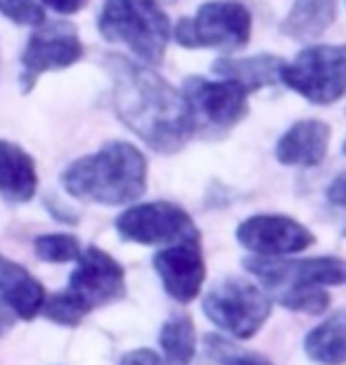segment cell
<instances>
[{
	"label": "cell",
	"mask_w": 346,
	"mask_h": 365,
	"mask_svg": "<svg viewBox=\"0 0 346 365\" xmlns=\"http://www.w3.org/2000/svg\"><path fill=\"white\" fill-rule=\"evenodd\" d=\"M105 67L114 83L116 114L140 140L161 155L185 148L197 130L185 95L126 57H107Z\"/></svg>",
	"instance_id": "obj_1"
},
{
	"label": "cell",
	"mask_w": 346,
	"mask_h": 365,
	"mask_svg": "<svg viewBox=\"0 0 346 365\" xmlns=\"http://www.w3.org/2000/svg\"><path fill=\"white\" fill-rule=\"evenodd\" d=\"M62 182L76 200L116 207L143 197L147 162L131 143H109L95 155L76 159L62 173Z\"/></svg>",
	"instance_id": "obj_2"
},
{
	"label": "cell",
	"mask_w": 346,
	"mask_h": 365,
	"mask_svg": "<svg viewBox=\"0 0 346 365\" xmlns=\"http://www.w3.org/2000/svg\"><path fill=\"white\" fill-rule=\"evenodd\" d=\"M245 268L266 287V294L273 297L285 309L320 316L327 311L330 294L325 287H337L344 282L346 266L337 257L318 259H245Z\"/></svg>",
	"instance_id": "obj_3"
},
{
	"label": "cell",
	"mask_w": 346,
	"mask_h": 365,
	"mask_svg": "<svg viewBox=\"0 0 346 365\" xmlns=\"http://www.w3.org/2000/svg\"><path fill=\"white\" fill-rule=\"evenodd\" d=\"M76 261L78 266L69 277L67 289L57 292L50 299L46 297L41 309L43 316L55 325L76 327L88 313L119 302L126 294L123 268L105 250L88 247L78 254Z\"/></svg>",
	"instance_id": "obj_4"
},
{
	"label": "cell",
	"mask_w": 346,
	"mask_h": 365,
	"mask_svg": "<svg viewBox=\"0 0 346 365\" xmlns=\"http://www.w3.org/2000/svg\"><path fill=\"white\" fill-rule=\"evenodd\" d=\"M98 29L109 43L131 48L152 67L164 60L171 36V24L157 0H105L98 14Z\"/></svg>",
	"instance_id": "obj_5"
},
{
	"label": "cell",
	"mask_w": 346,
	"mask_h": 365,
	"mask_svg": "<svg viewBox=\"0 0 346 365\" xmlns=\"http://www.w3.org/2000/svg\"><path fill=\"white\" fill-rule=\"evenodd\" d=\"M204 316L235 339H252L270 318L273 302L247 277H223L202 302Z\"/></svg>",
	"instance_id": "obj_6"
},
{
	"label": "cell",
	"mask_w": 346,
	"mask_h": 365,
	"mask_svg": "<svg viewBox=\"0 0 346 365\" xmlns=\"http://www.w3.org/2000/svg\"><path fill=\"white\" fill-rule=\"evenodd\" d=\"M173 38L185 48H245L252 38V14L238 0H211L195 12V17L175 24Z\"/></svg>",
	"instance_id": "obj_7"
},
{
	"label": "cell",
	"mask_w": 346,
	"mask_h": 365,
	"mask_svg": "<svg viewBox=\"0 0 346 365\" xmlns=\"http://www.w3.org/2000/svg\"><path fill=\"white\" fill-rule=\"evenodd\" d=\"M346 62L342 46L306 48L292 64L280 69V81L315 105H332L346 88Z\"/></svg>",
	"instance_id": "obj_8"
},
{
	"label": "cell",
	"mask_w": 346,
	"mask_h": 365,
	"mask_svg": "<svg viewBox=\"0 0 346 365\" xmlns=\"http://www.w3.org/2000/svg\"><path fill=\"white\" fill-rule=\"evenodd\" d=\"M81 55H83V46L78 41L76 26L60 19L43 21L21 53V91L29 93L48 71L71 67L81 60Z\"/></svg>",
	"instance_id": "obj_9"
},
{
	"label": "cell",
	"mask_w": 346,
	"mask_h": 365,
	"mask_svg": "<svg viewBox=\"0 0 346 365\" xmlns=\"http://www.w3.org/2000/svg\"><path fill=\"white\" fill-rule=\"evenodd\" d=\"M116 232L126 242L173 245L188 237H200V230L185 209L171 202L138 204L116 218Z\"/></svg>",
	"instance_id": "obj_10"
},
{
	"label": "cell",
	"mask_w": 346,
	"mask_h": 365,
	"mask_svg": "<svg viewBox=\"0 0 346 365\" xmlns=\"http://www.w3.org/2000/svg\"><path fill=\"white\" fill-rule=\"evenodd\" d=\"M190 109L195 116V128L204 126L211 133L230 130L247 114V91L235 81H207L202 76H193L183 83Z\"/></svg>",
	"instance_id": "obj_11"
},
{
	"label": "cell",
	"mask_w": 346,
	"mask_h": 365,
	"mask_svg": "<svg viewBox=\"0 0 346 365\" xmlns=\"http://www.w3.org/2000/svg\"><path fill=\"white\" fill-rule=\"evenodd\" d=\"M240 245L259 257H287L308 250L315 237L299 221L280 214H259L238 228Z\"/></svg>",
	"instance_id": "obj_12"
},
{
	"label": "cell",
	"mask_w": 346,
	"mask_h": 365,
	"mask_svg": "<svg viewBox=\"0 0 346 365\" xmlns=\"http://www.w3.org/2000/svg\"><path fill=\"white\" fill-rule=\"evenodd\" d=\"M152 266L161 277L166 294L180 304H190L200 294L204 275H207L200 237L180 240V242H173L166 250L157 252Z\"/></svg>",
	"instance_id": "obj_13"
},
{
	"label": "cell",
	"mask_w": 346,
	"mask_h": 365,
	"mask_svg": "<svg viewBox=\"0 0 346 365\" xmlns=\"http://www.w3.org/2000/svg\"><path fill=\"white\" fill-rule=\"evenodd\" d=\"M46 304V287L24 266L0 257V337L19 320H34Z\"/></svg>",
	"instance_id": "obj_14"
},
{
	"label": "cell",
	"mask_w": 346,
	"mask_h": 365,
	"mask_svg": "<svg viewBox=\"0 0 346 365\" xmlns=\"http://www.w3.org/2000/svg\"><path fill=\"white\" fill-rule=\"evenodd\" d=\"M330 126L318 119L297 121L280 138L275 155L285 166H318L327 155Z\"/></svg>",
	"instance_id": "obj_15"
},
{
	"label": "cell",
	"mask_w": 346,
	"mask_h": 365,
	"mask_svg": "<svg viewBox=\"0 0 346 365\" xmlns=\"http://www.w3.org/2000/svg\"><path fill=\"white\" fill-rule=\"evenodd\" d=\"M36 164L19 145L0 140V197L10 204H24L36 195Z\"/></svg>",
	"instance_id": "obj_16"
},
{
	"label": "cell",
	"mask_w": 346,
	"mask_h": 365,
	"mask_svg": "<svg viewBox=\"0 0 346 365\" xmlns=\"http://www.w3.org/2000/svg\"><path fill=\"white\" fill-rule=\"evenodd\" d=\"M285 62L275 55H254V57H223L213 62V74L235 81L247 93H256L280 81V69Z\"/></svg>",
	"instance_id": "obj_17"
},
{
	"label": "cell",
	"mask_w": 346,
	"mask_h": 365,
	"mask_svg": "<svg viewBox=\"0 0 346 365\" xmlns=\"http://www.w3.org/2000/svg\"><path fill=\"white\" fill-rule=\"evenodd\" d=\"M337 3L340 0H294L290 14L280 24V31L301 43L318 38L337 19Z\"/></svg>",
	"instance_id": "obj_18"
},
{
	"label": "cell",
	"mask_w": 346,
	"mask_h": 365,
	"mask_svg": "<svg viewBox=\"0 0 346 365\" xmlns=\"http://www.w3.org/2000/svg\"><path fill=\"white\" fill-rule=\"evenodd\" d=\"M304 351L318 365H344L346 361V316L332 313L325 323L313 327L304 337Z\"/></svg>",
	"instance_id": "obj_19"
},
{
	"label": "cell",
	"mask_w": 346,
	"mask_h": 365,
	"mask_svg": "<svg viewBox=\"0 0 346 365\" xmlns=\"http://www.w3.org/2000/svg\"><path fill=\"white\" fill-rule=\"evenodd\" d=\"M159 346L164 351V365H190L195 359L197 334L195 323L188 313H173L171 318L161 325Z\"/></svg>",
	"instance_id": "obj_20"
},
{
	"label": "cell",
	"mask_w": 346,
	"mask_h": 365,
	"mask_svg": "<svg viewBox=\"0 0 346 365\" xmlns=\"http://www.w3.org/2000/svg\"><path fill=\"white\" fill-rule=\"evenodd\" d=\"M36 257L48 264H67L76 261L81 254V245L73 235H62V232H50V235H39L34 242Z\"/></svg>",
	"instance_id": "obj_21"
},
{
	"label": "cell",
	"mask_w": 346,
	"mask_h": 365,
	"mask_svg": "<svg viewBox=\"0 0 346 365\" xmlns=\"http://www.w3.org/2000/svg\"><path fill=\"white\" fill-rule=\"evenodd\" d=\"M207 349H209L211 359H216L223 365H273L270 361L263 359V356L240 351V349H235L233 344H228V341H223L220 337H213V334L207 337Z\"/></svg>",
	"instance_id": "obj_22"
},
{
	"label": "cell",
	"mask_w": 346,
	"mask_h": 365,
	"mask_svg": "<svg viewBox=\"0 0 346 365\" xmlns=\"http://www.w3.org/2000/svg\"><path fill=\"white\" fill-rule=\"evenodd\" d=\"M0 12L7 19H12L14 24H41L43 21V10L36 0H0Z\"/></svg>",
	"instance_id": "obj_23"
},
{
	"label": "cell",
	"mask_w": 346,
	"mask_h": 365,
	"mask_svg": "<svg viewBox=\"0 0 346 365\" xmlns=\"http://www.w3.org/2000/svg\"><path fill=\"white\" fill-rule=\"evenodd\" d=\"M119 365H164V361H161V356L157 351H152V349H133V351L123 354Z\"/></svg>",
	"instance_id": "obj_24"
},
{
	"label": "cell",
	"mask_w": 346,
	"mask_h": 365,
	"mask_svg": "<svg viewBox=\"0 0 346 365\" xmlns=\"http://www.w3.org/2000/svg\"><path fill=\"white\" fill-rule=\"evenodd\" d=\"M41 3L62 14H73V12H78L81 7H86L88 0H41Z\"/></svg>",
	"instance_id": "obj_25"
},
{
	"label": "cell",
	"mask_w": 346,
	"mask_h": 365,
	"mask_svg": "<svg viewBox=\"0 0 346 365\" xmlns=\"http://www.w3.org/2000/svg\"><path fill=\"white\" fill-rule=\"evenodd\" d=\"M327 200L335 204V207H344V176H337L335 182L327 190Z\"/></svg>",
	"instance_id": "obj_26"
}]
</instances>
